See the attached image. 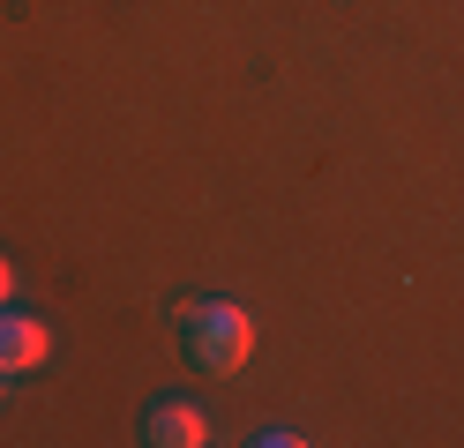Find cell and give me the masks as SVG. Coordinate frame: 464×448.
I'll list each match as a JSON object with an SVG mask.
<instances>
[{
    "instance_id": "1",
    "label": "cell",
    "mask_w": 464,
    "mask_h": 448,
    "mask_svg": "<svg viewBox=\"0 0 464 448\" xmlns=\"http://www.w3.org/2000/svg\"><path fill=\"white\" fill-rule=\"evenodd\" d=\"M180 344L202 374H240L255 358V314L232 307V299H195L180 314Z\"/></svg>"
},
{
    "instance_id": "2",
    "label": "cell",
    "mask_w": 464,
    "mask_h": 448,
    "mask_svg": "<svg viewBox=\"0 0 464 448\" xmlns=\"http://www.w3.org/2000/svg\"><path fill=\"white\" fill-rule=\"evenodd\" d=\"M45 351H53L45 321H31V314H0V374H31V367H45Z\"/></svg>"
},
{
    "instance_id": "3",
    "label": "cell",
    "mask_w": 464,
    "mask_h": 448,
    "mask_svg": "<svg viewBox=\"0 0 464 448\" xmlns=\"http://www.w3.org/2000/svg\"><path fill=\"white\" fill-rule=\"evenodd\" d=\"M142 441L150 448H202L210 441V418H202L195 404H158L150 418H142Z\"/></svg>"
},
{
    "instance_id": "4",
    "label": "cell",
    "mask_w": 464,
    "mask_h": 448,
    "mask_svg": "<svg viewBox=\"0 0 464 448\" xmlns=\"http://www.w3.org/2000/svg\"><path fill=\"white\" fill-rule=\"evenodd\" d=\"M8 291H15V269H8V262H0V307H8Z\"/></svg>"
}]
</instances>
